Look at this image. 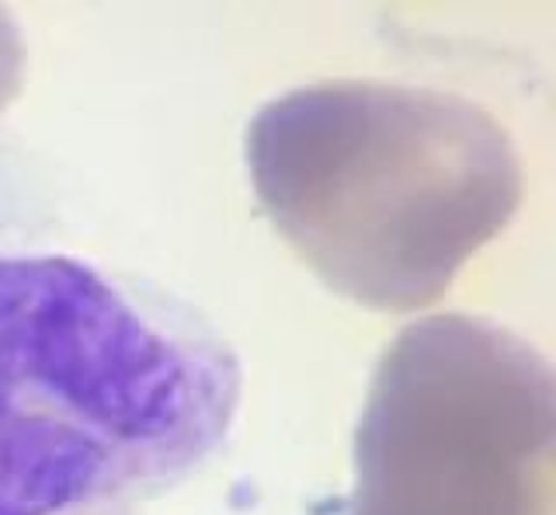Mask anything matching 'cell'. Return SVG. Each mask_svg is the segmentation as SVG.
<instances>
[{
    "mask_svg": "<svg viewBox=\"0 0 556 515\" xmlns=\"http://www.w3.org/2000/svg\"><path fill=\"white\" fill-rule=\"evenodd\" d=\"M243 359L174 289L56 251H0V515L150 502L233 436Z\"/></svg>",
    "mask_w": 556,
    "mask_h": 515,
    "instance_id": "1",
    "label": "cell"
}]
</instances>
